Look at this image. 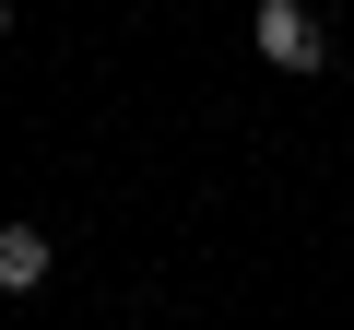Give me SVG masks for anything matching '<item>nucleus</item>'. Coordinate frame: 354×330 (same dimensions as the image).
Here are the masks:
<instances>
[{"label":"nucleus","instance_id":"obj_1","mask_svg":"<svg viewBox=\"0 0 354 330\" xmlns=\"http://www.w3.org/2000/svg\"><path fill=\"white\" fill-rule=\"evenodd\" d=\"M248 36H260V59H272V71H319V59H330V24L307 12V0H260Z\"/></svg>","mask_w":354,"mask_h":330},{"label":"nucleus","instance_id":"obj_2","mask_svg":"<svg viewBox=\"0 0 354 330\" xmlns=\"http://www.w3.org/2000/svg\"><path fill=\"white\" fill-rule=\"evenodd\" d=\"M48 224H0V295H48Z\"/></svg>","mask_w":354,"mask_h":330},{"label":"nucleus","instance_id":"obj_3","mask_svg":"<svg viewBox=\"0 0 354 330\" xmlns=\"http://www.w3.org/2000/svg\"><path fill=\"white\" fill-rule=\"evenodd\" d=\"M0 36H12V0H0Z\"/></svg>","mask_w":354,"mask_h":330}]
</instances>
